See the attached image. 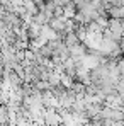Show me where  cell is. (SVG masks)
Wrapping results in <instances>:
<instances>
[{"instance_id": "1", "label": "cell", "mask_w": 124, "mask_h": 126, "mask_svg": "<svg viewBox=\"0 0 124 126\" xmlns=\"http://www.w3.org/2000/svg\"><path fill=\"white\" fill-rule=\"evenodd\" d=\"M42 119L44 126H61V112L58 109H44Z\"/></svg>"}, {"instance_id": "2", "label": "cell", "mask_w": 124, "mask_h": 126, "mask_svg": "<svg viewBox=\"0 0 124 126\" xmlns=\"http://www.w3.org/2000/svg\"><path fill=\"white\" fill-rule=\"evenodd\" d=\"M105 14H107L110 19L124 21V5H109Z\"/></svg>"}, {"instance_id": "3", "label": "cell", "mask_w": 124, "mask_h": 126, "mask_svg": "<svg viewBox=\"0 0 124 126\" xmlns=\"http://www.w3.org/2000/svg\"><path fill=\"white\" fill-rule=\"evenodd\" d=\"M123 126H124V118H123Z\"/></svg>"}]
</instances>
